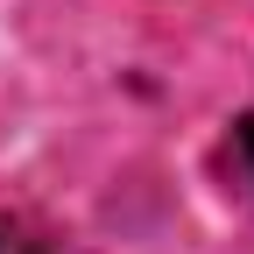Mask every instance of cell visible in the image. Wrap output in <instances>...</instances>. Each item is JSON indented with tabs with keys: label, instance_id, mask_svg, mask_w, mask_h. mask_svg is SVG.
Returning <instances> with one entry per match:
<instances>
[{
	"label": "cell",
	"instance_id": "7a4b0ae2",
	"mask_svg": "<svg viewBox=\"0 0 254 254\" xmlns=\"http://www.w3.org/2000/svg\"><path fill=\"white\" fill-rule=\"evenodd\" d=\"M0 254H43L36 240H28L21 226H7V219H0Z\"/></svg>",
	"mask_w": 254,
	"mask_h": 254
},
{
	"label": "cell",
	"instance_id": "6da1fadb",
	"mask_svg": "<svg viewBox=\"0 0 254 254\" xmlns=\"http://www.w3.org/2000/svg\"><path fill=\"white\" fill-rule=\"evenodd\" d=\"M226 170H233V184L254 198V113L233 127V141H226Z\"/></svg>",
	"mask_w": 254,
	"mask_h": 254
}]
</instances>
